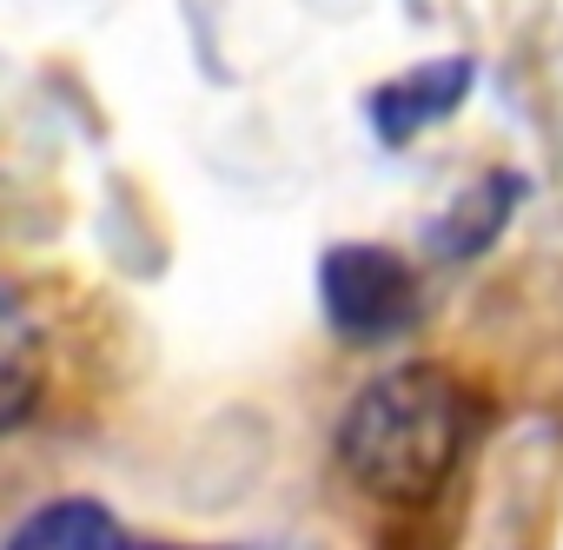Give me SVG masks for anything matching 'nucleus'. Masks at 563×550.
<instances>
[{"label": "nucleus", "mask_w": 563, "mask_h": 550, "mask_svg": "<svg viewBox=\"0 0 563 550\" xmlns=\"http://www.w3.org/2000/svg\"><path fill=\"white\" fill-rule=\"evenodd\" d=\"M471 438V398L444 365H398L372 378L345 425H339V464L345 477L378 504H424Z\"/></svg>", "instance_id": "nucleus-1"}, {"label": "nucleus", "mask_w": 563, "mask_h": 550, "mask_svg": "<svg viewBox=\"0 0 563 550\" xmlns=\"http://www.w3.org/2000/svg\"><path fill=\"white\" fill-rule=\"evenodd\" d=\"M471 74H477L471 61H424V67L385 80V87L372 94V127H378V140H385V146L418 140L431 120H444V113L471 94Z\"/></svg>", "instance_id": "nucleus-3"}, {"label": "nucleus", "mask_w": 563, "mask_h": 550, "mask_svg": "<svg viewBox=\"0 0 563 550\" xmlns=\"http://www.w3.org/2000/svg\"><path fill=\"white\" fill-rule=\"evenodd\" d=\"M41 385H47V339L21 299L0 293V438L27 425V411L41 405Z\"/></svg>", "instance_id": "nucleus-4"}, {"label": "nucleus", "mask_w": 563, "mask_h": 550, "mask_svg": "<svg viewBox=\"0 0 563 550\" xmlns=\"http://www.w3.org/2000/svg\"><path fill=\"white\" fill-rule=\"evenodd\" d=\"M126 537L113 530V517L93 497H54L41 504L0 550H120Z\"/></svg>", "instance_id": "nucleus-5"}, {"label": "nucleus", "mask_w": 563, "mask_h": 550, "mask_svg": "<svg viewBox=\"0 0 563 550\" xmlns=\"http://www.w3.org/2000/svg\"><path fill=\"white\" fill-rule=\"evenodd\" d=\"M120 550H206V543H120Z\"/></svg>", "instance_id": "nucleus-6"}, {"label": "nucleus", "mask_w": 563, "mask_h": 550, "mask_svg": "<svg viewBox=\"0 0 563 550\" xmlns=\"http://www.w3.org/2000/svg\"><path fill=\"white\" fill-rule=\"evenodd\" d=\"M319 306H325L339 339L385 345V339H398L418 319V272L398 252H385V245L345 239L319 265Z\"/></svg>", "instance_id": "nucleus-2"}]
</instances>
